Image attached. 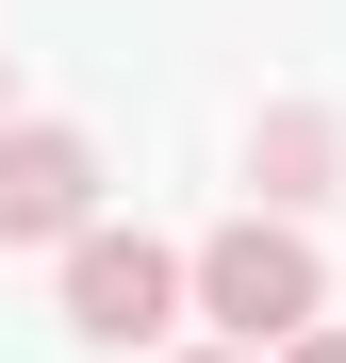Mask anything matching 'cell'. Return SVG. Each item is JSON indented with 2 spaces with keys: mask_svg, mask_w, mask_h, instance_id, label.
<instances>
[{
  "mask_svg": "<svg viewBox=\"0 0 346 363\" xmlns=\"http://www.w3.org/2000/svg\"><path fill=\"white\" fill-rule=\"evenodd\" d=\"M330 165H346V133H330L313 99H280L264 133H248V182H264V199H280V231H297V199H330Z\"/></svg>",
  "mask_w": 346,
  "mask_h": 363,
  "instance_id": "4",
  "label": "cell"
},
{
  "mask_svg": "<svg viewBox=\"0 0 346 363\" xmlns=\"http://www.w3.org/2000/svg\"><path fill=\"white\" fill-rule=\"evenodd\" d=\"M0 133H17V67H0Z\"/></svg>",
  "mask_w": 346,
  "mask_h": 363,
  "instance_id": "6",
  "label": "cell"
},
{
  "mask_svg": "<svg viewBox=\"0 0 346 363\" xmlns=\"http://www.w3.org/2000/svg\"><path fill=\"white\" fill-rule=\"evenodd\" d=\"M182 363H231V347H182Z\"/></svg>",
  "mask_w": 346,
  "mask_h": 363,
  "instance_id": "7",
  "label": "cell"
},
{
  "mask_svg": "<svg viewBox=\"0 0 346 363\" xmlns=\"http://www.w3.org/2000/svg\"><path fill=\"white\" fill-rule=\"evenodd\" d=\"M67 330L83 347H165V330H182V248L83 231V248H67Z\"/></svg>",
  "mask_w": 346,
  "mask_h": 363,
  "instance_id": "2",
  "label": "cell"
},
{
  "mask_svg": "<svg viewBox=\"0 0 346 363\" xmlns=\"http://www.w3.org/2000/svg\"><path fill=\"white\" fill-rule=\"evenodd\" d=\"M280 363H346V330H297V347H280Z\"/></svg>",
  "mask_w": 346,
  "mask_h": 363,
  "instance_id": "5",
  "label": "cell"
},
{
  "mask_svg": "<svg viewBox=\"0 0 346 363\" xmlns=\"http://www.w3.org/2000/svg\"><path fill=\"white\" fill-rule=\"evenodd\" d=\"M182 297L231 330V363H264V347H297L330 330V264H313V231H280V215H231L214 248L182 264Z\"/></svg>",
  "mask_w": 346,
  "mask_h": 363,
  "instance_id": "1",
  "label": "cell"
},
{
  "mask_svg": "<svg viewBox=\"0 0 346 363\" xmlns=\"http://www.w3.org/2000/svg\"><path fill=\"white\" fill-rule=\"evenodd\" d=\"M99 231V149L67 116H17L0 133V248H83Z\"/></svg>",
  "mask_w": 346,
  "mask_h": 363,
  "instance_id": "3",
  "label": "cell"
}]
</instances>
